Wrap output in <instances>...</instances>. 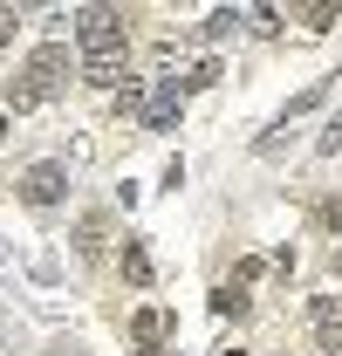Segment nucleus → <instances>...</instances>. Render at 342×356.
<instances>
[{"mask_svg": "<svg viewBox=\"0 0 342 356\" xmlns=\"http://www.w3.org/2000/svg\"><path fill=\"white\" fill-rule=\"evenodd\" d=\"M62 83H69V48H62V42H42L35 55H28L21 76H7L0 96H7V110H35V103H48Z\"/></svg>", "mask_w": 342, "mask_h": 356, "instance_id": "1", "label": "nucleus"}, {"mask_svg": "<svg viewBox=\"0 0 342 356\" xmlns=\"http://www.w3.org/2000/svg\"><path fill=\"white\" fill-rule=\"evenodd\" d=\"M124 14L117 7H76V42H83V55H89V69L96 62H124Z\"/></svg>", "mask_w": 342, "mask_h": 356, "instance_id": "2", "label": "nucleus"}, {"mask_svg": "<svg viewBox=\"0 0 342 356\" xmlns=\"http://www.w3.org/2000/svg\"><path fill=\"white\" fill-rule=\"evenodd\" d=\"M21 199H28L35 213L62 206V199H69V165H62V158H42V165H28V172H21Z\"/></svg>", "mask_w": 342, "mask_h": 356, "instance_id": "3", "label": "nucleus"}, {"mask_svg": "<svg viewBox=\"0 0 342 356\" xmlns=\"http://www.w3.org/2000/svg\"><path fill=\"white\" fill-rule=\"evenodd\" d=\"M178 103H185V83H178V76H165V83H158V96H151V110H144V131H171V124H178Z\"/></svg>", "mask_w": 342, "mask_h": 356, "instance_id": "4", "label": "nucleus"}, {"mask_svg": "<svg viewBox=\"0 0 342 356\" xmlns=\"http://www.w3.org/2000/svg\"><path fill=\"white\" fill-rule=\"evenodd\" d=\"M308 322H315V350L336 356L342 350V302L336 295H315V315H308Z\"/></svg>", "mask_w": 342, "mask_h": 356, "instance_id": "5", "label": "nucleus"}, {"mask_svg": "<svg viewBox=\"0 0 342 356\" xmlns=\"http://www.w3.org/2000/svg\"><path fill=\"white\" fill-rule=\"evenodd\" d=\"M130 336H137V343H144L151 356H165L158 343L171 336V315H165V309H137V315H130Z\"/></svg>", "mask_w": 342, "mask_h": 356, "instance_id": "6", "label": "nucleus"}, {"mask_svg": "<svg viewBox=\"0 0 342 356\" xmlns=\"http://www.w3.org/2000/svg\"><path fill=\"white\" fill-rule=\"evenodd\" d=\"M240 21H247L240 7H213V14H206V42H226V35H233Z\"/></svg>", "mask_w": 342, "mask_h": 356, "instance_id": "7", "label": "nucleus"}, {"mask_svg": "<svg viewBox=\"0 0 342 356\" xmlns=\"http://www.w3.org/2000/svg\"><path fill=\"white\" fill-rule=\"evenodd\" d=\"M124 274L137 281V288L151 281V261H144V247H137V240H124Z\"/></svg>", "mask_w": 342, "mask_h": 356, "instance_id": "8", "label": "nucleus"}, {"mask_svg": "<svg viewBox=\"0 0 342 356\" xmlns=\"http://www.w3.org/2000/svg\"><path fill=\"white\" fill-rule=\"evenodd\" d=\"M315 151H322V158H336V151H342V110L329 117V124H322V137H315Z\"/></svg>", "mask_w": 342, "mask_h": 356, "instance_id": "9", "label": "nucleus"}, {"mask_svg": "<svg viewBox=\"0 0 342 356\" xmlns=\"http://www.w3.org/2000/svg\"><path fill=\"white\" fill-rule=\"evenodd\" d=\"M76 247L96 254V247H103V220H83V226H76Z\"/></svg>", "mask_w": 342, "mask_h": 356, "instance_id": "10", "label": "nucleus"}, {"mask_svg": "<svg viewBox=\"0 0 342 356\" xmlns=\"http://www.w3.org/2000/svg\"><path fill=\"white\" fill-rule=\"evenodd\" d=\"M336 14H342L336 0H315V7H308V28H329V21H336Z\"/></svg>", "mask_w": 342, "mask_h": 356, "instance_id": "11", "label": "nucleus"}, {"mask_svg": "<svg viewBox=\"0 0 342 356\" xmlns=\"http://www.w3.org/2000/svg\"><path fill=\"white\" fill-rule=\"evenodd\" d=\"M247 21H254L260 35H274V28H281V14H274V7H247Z\"/></svg>", "mask_w": 342, "mask_h": 356, "instance_id": "12", "label": "nucleus"}, {"mask_svg": "<svg viewBox=\"0 0 342 356\" xmlns=\"http://www.w3.org/2000/svg\"><path fill=\"white\" fill-rule=\"evenodd\" d=\"M14 28H21V14H14V7H0V48L14 42Z\"/></svg>", "mask_w": 342, "mask_h": 356, "instance_id": "13", "label": "nucleus"}, {"mask_svg": "<svg viewBox=\"0 0 342 356\" xmlns=\"http://www.w3.org/2000/svg\"><path fill=\"white\" fill-rule=\"evenodd\" d=\"M0 137H7V117H0Z\"/></svg>", "mask_w": 342, "mask_h": 356, "instance_id": "14", "label": "nucleus"}, {"mask_svg": "<svg viewBox=\"0 0 342 356\" xmlns=\"http://www.w3.org/2000/svg\"><path fill=\"white\" fill-rule=\"evenodd\" d=\"M233 356H240V350H233Z\"/></svg>", "mask_w": 342, "mask_h": 356, "instance_id": "15", "label": "nucleus"}]
</instances>
